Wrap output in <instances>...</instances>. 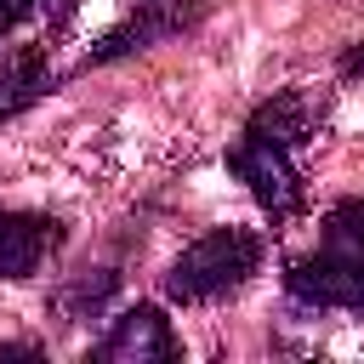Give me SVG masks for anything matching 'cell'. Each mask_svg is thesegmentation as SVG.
<instances>
[{
    "instance_id": "cell-8",
    "label": "cell",
    "mask_w": 364,
    "mask_h": 364,
    "mask_svg": "<svg viewBox=\"0 0 364 364\" xmlns=\"http://www.w3.org/2000/svg\"><path fill=\"white\" fill-rule=\"evenodd\" d=\"M51 0H0V40L11 34V28H23L28 17H40Z\"/></svg>"
},
{
    "instance_id": "cell-1",
    "label": "cell",
    "mask_w": 364,
    "mask_h": 364,
    "mask_svg": "<svg viewBox=\"0 0 364 364\" xmlns=\"http://www.w3.org/2000/svg\"><path fill=\"white\" fill-rule=\"evenodd\" d=\"M262 267V239L250 228H210L205 239H193L171 273H165V296L193 307V301H216V296H233L250 273Z\"/></svg>"
},
{
    "instance_id": "cell-7",
    "label": "cell",
    "mask_w": 364,
    "mask_h": 364,
    "mask_svg": "<svg viewBox=\"0 0 364 364\" xmlns=\"http://www.w3.org/2000/svg\"><path fill=\"white\" fill-rule=\"evenodd\" d=\"M324 245H341V250H358V256H364V199L330 205V216H324Z\"/></svg>"
},
{
    "instance_id": "cell-2",
    "label": "cell",
    "mask_w": 364,
    "mask_h": 364,
    "mask_svg": "<svg viewBox=\"0 0 364 364\" xmlns=\"http://www.w3.org/2000/svg\"><path fill=\"white\" fill-rule=\"evenodd\" d=\"M284 290L307 307H341L364 318V256L341 245H318L313 256H296L284 267Z\"/></svg>"
},
{
    "instance_id": "cell-6",
    "label": "cell",
    "mask_w": 364,
    "mask_h": 364,
    "mask_svg": "<svg viewBox=\"0 0 364 364\" xmlns=\"http://www.w3.org/2000/svg\"><path fill=\"white\" fill-rule=\"evenodd\" d=\"M313 125H318V114H313V102L301 97V91H279V97H267L256 114H250V136H262V142H273V148H284V154H296L307 136H313Z\"/></svg>"
},
{
    "instance_id": "cell-5",
    "label": "cell",
    "mask_w": 364,
    "mask_h": 364,
    "mask_svg": "<svg viewBox=\"0 0 364 364\" xmlns=\"http://www.w3.org/2000/svg\"><path fill=\"white\" fill-rule=\"evenodd\" d=\"M63 245V228L40 210H0V279H34Z\"/></svg>"
},
{
    "instance_id": "cell-3",
    "label": "cell",
    "mask_w": 364,
    "mask_h": 364,
    "mask_svg": "<svg viewBox=\"0 0 364 364\" xmlns=\"http://www.w3.org/2000/svg\"><path fill=\"white\" fill-rule=\"evenodd\" d=\"M228 171L250 188V199H256L273 222H284V216L301 210V171H296V159H290L284 148H273V142H262V136L245 131V136L228 148Z\"/></svg>"
},
{
    "instance_id": "cell-9",
    "label": "cell",
    "mask_w": 364,
    "mask_h": 364,
    "mask_svg": "<svg viewBox=\"0 0 364 364\" xmlns=\"http://www.w3.org/2000/svg\"><path fill=\"white\" fill-rule=\"evenodd\" d=\"M341 74H364V40H358V46L341 57Z\"/></svg>"
},
{
    "instance_id": "cell-4",
    "label": "cell",
    "mask_w": 364,
    "mask_h": 364,
    "mask_svg": "<svg viewBox=\"0 0 364 364\" xmlns=\"http://www.w3.org/2000/svg\"><path fill=\"white\" fill-rule=\"evenodd\" d=\"M97 358L102 364H171V358H182V341L171 336V318L159 307H131L102 336Z\"/></svg>"
}]
</instances>
